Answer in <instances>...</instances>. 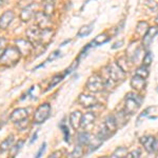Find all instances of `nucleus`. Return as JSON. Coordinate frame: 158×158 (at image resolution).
Segmentation results:
<instances>
[{
    "mask_svg": "<svg viewBox=\"0 0 158 158\" xmlns=\"http://www.w3.org/2000/svg\"><path fill=\"white\" fill-rule=\"evenodd\" d=\"M20 56L21 54L16 47H7L3 54L0 56V64L4 67H12L18 62Z\"/></svg>",
    "mask_w": 158,
    "mask_h": 158,
    "instance_id": "1",
    "label": "nucleus"
},
{
    "mask_svg": "<svg viewBox=\"0 0 158 158\" xmlns=\"http://www.w3.org/2000/svg\"><path fill=\"white\" fill-rule=\"evenodd\" d=\"M142 98L140 95L135 93H129L126 97V103H124V112L128 115L134 114L137 110L139 109L140 104H141Z\"/></svg>",
    "mask_w": 158,
    "mask_h": 158,
    "instance_id": "2",
    "label": "nucleus"
},
{
    "mask_svg": "<svg viewBox=\"0 0 158 158\" xmlns=\"http://www.w3.org/2000/svg\"><path fill=\"white\" fill-rule=\"evenodd\" d=\"M50 113L51 106L49 103H43L40 106H38L34 115L35 123H42V122H44L50 117Z\"/></svg>",
    "mask_w": 158,
    "mask_h": 158,
    "instance_id": "3",
    "label": "nucleus"
},
{
    "mask_svg": "<svg viewBox=\"0 0 158 158\" xmlns=\"http://www.w3.org/2000/svg\"><path fill=\"white\" fill-rule=\"evenodd\" d=\"M86 88L91 92H94V93H98V92L102 91L104 88V82L102 78L99 75H97V74L91 76L89 78L88 82H86Z\"/></svg>",
    "mask_w": 158,
    "mask_h": 158,
    "instance_id": "4",
    "label": "nucleus"
},
{
    "mask_svg": "<svg viewBox=\"0 0 158 158\" xmlns=\"http://www.w3.org/2000/svg\"><path fill=\"white\" fill-rule=\"evenodd\" d=\"M140 143L149 153H153L157 149V140L154 136H143L140 138Z\"/></svg>",
    "mask_w": 158,
    "mask_h": 158,
    "instance_id": "5",
    "label": "nucleus"
},
{
    "mask_svg": "<svg viewBox=\"0 0 158 158\" xmlns=\"http://www.w3.org/2000/svg\"><path fill=\"white\" fill-rule=\"evenodd\" d=\"M108 70H109L110 78L113 81H120L124 78V76H126V73H124L117 64L110 65L108 68Z\"/></svg>",
    "mask_w": 158,
    "mask_h": 158,
    "instance_id": "6",
    "label": "nucleus"
},
{
    "mask_svg": "<svg viewBox=\"0 0 158 158\" xmlns=\"http://www.w3.org/2000/svg\"><path fill=\"white\" fill-rule=\"evenodd\" d=\"M15 18V13L13 11H6L0 16V29L6 30L9 25Z\"/></svg>",
    "mask_w": 158,
    "mask_h": 158,
    "instance_id": "7",
    "label": "nucleus"
},
{
    "mask_svg": "<svg viewBox=\"0 0 158 158\" xmlns=\"http://www.w3.org/2000/svg\"><path fill=\"white\" fill-rule=\"evenodd\" d=\"M40 33H41V29L37 27H32L27 31V36L31 40V43L33 45L40 43Z\"/></svg>",
    "mask_w": 158,
    "mask_h": 158,
    "instance_id": "8",
    "label": "nucleus"
},
{
    "mask_svg": "<svg viewBox=\"0 0 158 158\" xmlns=\"http://www.w3.org/2000/svg\"><path fill=\"white\" fill-rule=\"evenodd\" d=\"M16 48L17 50L20 52V54L21 55H29L31 53V51L33 50V44L29 41H27V40H23V39H17L16 41Z\"/></svg>",
    "mask_w": 158,
    "mask_h": 158,
    "instance_id": "9",
    "label": "nucleus"
},
{
    "mask_svg": "<svg viewBox=\"0 0 158 158\" xmlns=\"http://www.w3.org/2000/svg\"><path fill=\"white\" fill-rule=\"evenodd\" d=\"M78 101L83 108H91V106H94L98 103L97 98L91 95H86V94H81L78 98Z\"/></svg>",
    "mask_w": 158,
    "mask_h": 158,
    "instance_id": "10",
    "label": "nucleus"
},
{
    "mask_svg": "<svg viewBox=\"0 0 158 158\" xmlns=\"http://www.w3.org/2000/svg\"><path fill=\"white\" fill-rule=\"evenodd\" d=\"M27 111L23 108H18L15 109L13 111V113L10 116V119L14 122V123H17V122H20L24 119H27Z\"/></svg>",
    "mask_w": 158,
    "mask_h": 158,
    "instance_id": "11",
    "label": "nucleus"
},
{
    "mask_svg": "<svg viewBox=\"0 0 158 158\" xmlns=\"http://www.w3.org/2000/svg\"><path fill=\"white\" fill-rule=\"evenodd\" d=\"M95 119H96L95 114H94V113H91V112H89V113H85V114H83V115H81V119H80V128H82V129H88L89 127L92 126V124L94 123Z\"/></svg>",
    "mask_w": 158,
    "mask_h": 158,
    "instance_id": "12",
    "label": "nucleus"
},
{
    "mask_svg": "<svg viewBox=\"0 0 158 158\" xmlns=\"http://www.w3.org/2000/svg\"><path fill=\"white\" fill-rule=\"evenodd\" d=\"M157 34V30L156 27H151L147 31V34L144 35L143 38H142V45L144 48H149V45L151 44L152 40L154 39V37L156 36Z\"/></svg>",
    "mask_w": 158,
    "mask_h": 158,
    "instance_id": "13",
    "label": "nucleus"
},
{
    "mask_svg": "<svg viewBox=\"0 0 158 158\" xmlns=\"http://www.w3.org/2000/svg\"><path fill=\"white\" fill-rule=\"evenodd\" d=\"M131 85L133 89L137 91H140L142 89H144V86H146V79L140 77L138 75H135L131 80Z\"/></svg>",
    "mask_w": 158,
    "mask_h": 158,
    "instance_id": "14",
    "label": "nucleus"
},
{
    "mask_svg": "<svg viewBox=\"0 0 158 158\" xmlns=\"http://www.w3.org/2000/svg\"><path fill=\"white\" fill-rule=\"evenodd\" d=\"M103 141H104V139L101 137V135L98 133L96 135L95 138H93L92 140L90 139V141H89V152H93V151H95L96 149H98V148L102 144Z\"/></svg>",
    "mask_w": 158,
    "mask_h": 158,
    "instance_id": "15",
    "label": "nucleus"
},
{
    "mask_svg": "<svg viewBox=\"0 0 158 158\" xmlns=\"http://www.w3.org/2000/svg\"><path fill=\"white\" fill-rule=\"evenodd\" d=\"M81 115H82V114H81L79 111L73 112V113L70 115L71 124H72V127H73V128L75 129V130H78L79 128H80V119H81Z\"/></svg>",
    "mask_w": 158,
    "mask_h": 158,
    "instance_id": "16",
    "label": "nucleus"
},
{
    "mask_svg": "<svg viewBox=\"0 0 158 158\" xmlns=\"http://www.w3.org/2000/svg\"><path fill=\"white\" fill-rule=\"evenodd\" d=\"M32 6H33V4H32ZM32 6H27V7H24V9H22L21 15H20V17H21L22 21L27 22V21H30V20L33 18V16H34L35 12H34V9L32 7Z\"/></svg>",
    "mask_w": 158,
    "mask_h": 158,
    "instance_id": "17",
    "label": "nucleus"
},
{
    "mask_svg": "<svg viewBox=\"0 0 158 158\" xmlns=\"http://www.w3.org/2000/svg\"><path fill=\"white\" fill-rule=\"evenodd\" d=\"M14 142H15L14 135H10L6 139H4L3 141L1 142V144H0V151L6 152V151L11 150V148L14 146Z\"/></svg>",
    "mask_w": 158,
    "mask_h": 158,
    "instance_id": "18",
    "label": "nucleus"
},
{
    "mask_svg": "<svg viewBox=\"0 0 158 158\" xmlns=\"http://www.w3.org/2000/svg\"><path fill=\"white\" fill-rule=\"evenodd\" d=\"M104 127L111 134H113L117 129V123L116 119L114 118V116H109L106 118V122H104Z\"/></svg>",
    "mask_w": 158,
    "mask_h": 158,
    "instance_id": "19",
    "label": "nucleus"
},
{
    "mask_svg": "<svg viewBox=\"0 0 158 158\" xmlns=\"http://www.w3.org/2000/svg\"><path fill=\"white\" fill-rule=\"evenodd\" d=\"M91 139V136L89 133H85V132H83V133H80L78 135V146H85V144L89 143V141H90Z\"/></svg>",
    "mask_w": 158,
    "mask_h": 158,
    "instance_id": "20",
    "label": "nucleus"
},
{
    "mask_svg": "<svg viewBox=\"0 0 158 158\" xmlns=\"http://www.w3.org/2000/svg\"><path fill=\"white\" fill-rule=\"evenodd\" d=\"M109 39L110 38L106 37V34H101V35H98L97 37L95 38V39L92 41L91 43V45H93V44H97V45H100V44H103V43H106V41H109Z\"/></svg>",
    "mask_w": 158,
    "mask_h": 158,
    "instance_id": "21",
    "label": "nucleus"
},
{
    "mask_svg": "<svg viewBox=\"0 0 158 158\" xmlns=\"http://www.w3.org/2000/svg\"><path fill=\"white\" fill-rule=\"evenodd\" d=\"M127 153H128V151H127L126 148L120 147V148H118V149H116V151L112 154L111 158H123L127 155Z\"/></svg>",
    "mask_w": 158,
    "mask_h": 158,
    "instance_id": "22",
    "label": "nucleus"
},
{
    "mask_svg": "<svg viewBox=\"0 0 158 158\" xmlns=\"http://www.w3.org/2000/svg\"><path fill=\"white\" fill-rule=\"evenodd\" d=\"M92 32V25H85L81 27V30L78 32V37H85Z\"/></svg>",
    "mask_w": 158,
    "mask_h": 158,
    "instance_id": "23",
    "label": "nucleus"
},
{
    "mask_svg": "<svg viewBox=\"0 0 158 158\" xmlns=\"http://www.w3.org/2000/svg\"><path fill=\"white\" fill-rule=\"evenodd\" d=\"M23 143H24L23 140H19L17 143H15L14 146L11 148V154L13 155V156H15V155L17 154V152H18L19 150L21 149V147L23 146Z\"/></svg>",
    "mask_w": 158,
    "mask_h": 158,
    "instance_id": "24",
    "label": "nucleus"
},
{
    "mask_svg": "<svg viewBox=\"0 0 158 158\" xmlns=\"http://www.w3.org/2000/svg\"><path fill=\"white\" fill-rule=\"evenodd\" d=\"M83 151H82V147L81 146H77L74 149V151L71 154V158H80L82 156Z\"/></svg>",
    "mask_w": 158,
    "mask_h": 158,
    "instance_id": "25",
    "label": "nucleus"
},
{
    "mask_svg": "<svg viewBox=\"0 0 158 158\" xmlns=\"http://www.w3.org/2000/svg\"><path fill=\"white\" fill-rule=\"evenodd\" d=\"M60 128L62 130L63 134H64V140L65 141H69V139H70V131H69L67 124H64V122H61L60 123Z\"/></svg>",
    "mask_w": 158,
    "mask_h": 158,
    "instance_id": "26",
    "label": "nucleus"
},
{
    "mask_svg": "<svg viewBox=\"0 0 158 158\" xmlns=\"http://www.w3.org/2000/svg\"><path fill=\"white\" fill-rule=\"evenodd\" d=\"M6 39L3 37H0V56L3 54V52L6 49Z\"/></svg>",
    "mask_w": 158,
    "mask_h": 158,
    "instance_id": "27",
    "label": "nucleus"
},
{
    "mask_svg": "<svg viewBox=\"0 0 158 158\" xmlns=\"http://www.w3.org/2000/svg\"><path fill=\"white\" fill-rule=\"evenodd\" d=\"M140 154H141V151H140L139 149L135 150L132 153H130L129 155H126L123 158H139L140 157Z\"/></svg>",
    "mask_w": 158,
    "mask_h": 158,
    "instance_id": "28",
    "label": "nucleus"
},
{
    "mask_svg": "<svg viewBox=\"0 0 158 158\" xmlns=\"http://www.w3.org/2000/svg\"><path fill=\"white\" fill-rule=\"evenodd\" d=\"M152 62V53H147L146 54V57H144L143 59V65L144 67H147V65H150Z\"/></svg>",
    "mask_w": 158,
    "mask_h": 158,
    "instance_id": "29",
    "label": "nucleus"
},
{
    "mask_svg": "<svg viewBox=\"0 0 158 158\" xmlns=\"http://www.w3.org/2000/svg\"><path fill=\"white\" fill-rule=\"evenodd\" d=\"M64 77V75H62V76H56V77H54V80L52 81V82L50 83V86H49V89H51V88H53L55 85H57L58 82H60L61 80H62V78Z\"/></svg>",
    "mask_w": 158,
    "mask_h": 158,
    "instance_id": "30",
    "label": "nucleus"
},
{
    "mask_svg": "<svg viewBox=\"0 0 158 158\" xmlns=\"http://www.w3.org/2000/svg\"><path fill=\"white\" fill-rule=\"evenodd\" d=\"M45 148H47V143H45V142H43L42 146L40 147L39 151L37 152L36 157H35V158H40V157H41V156H42V154H43V153H44V151H45Z\"/></svg>",
    "mask_w": 158,
    "mask_h": 158,
    "instance_id": "31",
    "label": "nucleus"
},
{
    "mask_svg": "<svg viewBox=\"0 0 158 158\" xmlns=\"http://www.w3.org/2000/svg\"><path fill=\"white\" fill-rule=\"evenodd\" d=\"M58 55H59V51H56V52H54L52 54V56L49 58V59L47 60V62H49V61H52V60H54L56 57H58Z\"/></svg>",
    "mask_w": 158,
    "mask_h": 158,
    "instance_id": "32",
    "label": "nucleus"
},
{
    "mask_svg": "<svg viewBox=\"0 0 158 158\" xmlns=\"http://www.w3.org/2000/svg\"><path fill=\"white\" fill-rule=\"evenodd\" d=\"M60 154H61V152L60 151H58V152H54L52 155L49 157V158H59L60 157Z\"/></svg>",
    "mask_w": 158,
    "mask_h": 158,
    "instance_id": "33",
    "label": "nucleus"
},
{
    "mask_svg": "<svg viewBox=\"0 0 158 158\" xmlns=\"http://www.w3.org/2000/svg\"><path fill=\"white\" fill-rule=\"evenodd\" d=\"M37 132H36V133H34V134H33V137H32V139H31V141H30V143H34V142L35 141H36V140H37Z\"/></svg>",
    "mask_w": 158,
    "mask_h": 158,
    "instance_id": "34",
    "label": "nucleus"
},
{
    "mask_svg": "<svg viewBox=\"0 0 158 158\" xmlns=\"http://www.w3.org/2000/svg\"><path fill=\"white\" fill-rule=\"evenodd\" d=\"M122 43H123V41H119V42L115 43V44L113 45V49H116V48H119V47H121L120 44H122Z\"/></svg>",
    "mask_w": 158,
    "mask_h": 158,
    "instance_id": "35",
    "label": "nucleus"
},
{
    "mask_svg": "<svg viewBox=\"0 0 158 158\" xmlns=\"http://www.w3.org/2000/svg\"><path fill=\"white\" fill-rule=\"evenodd\" d=\"M6 2H7V0H0V6H3V4L6 3Z\"/></svg>",
    "mask_w": 158,
    "mask_h": 158,
    "instance_id": "36",
    "label": "nucleus"
},
{
    "mask_svg": "<svg viewBox=\"0 0 158 158\" xmlns=\"http://www.w3.org/2000/svg\"><path fill=\"white\" fill-rule=\"evenodd\" d=\"M99 158H108L106 156H102V157H99Z\"/></svg>",
    "mask_w": 158,
    "mask_h": 158,
    "instance_id": "37",
    "label": "nucleus"
},
{
    "mask_svg": "<svg viewBox=\"0 0 158 158\" xmlns=\"http://www.w3.org/2000/svg\"><path fill=\"white\" fill-rule=\"evenodd\" d=\"M0 129H1V123H0Z\"/></svg>",
    "mask_w": 158,
    "mask_h": 158,
    "instance_id": "38",
    "label": "nucleus"
},
{
    "mask_svg": "<svg viewBox=\"0 0 158 158\" xmlns=\"http://www.w3.org/2000/svg\"><path fill=\"white\" fill-rule=\"evenodd\" d=\"M49 1H50V2H51V1H53V0H49Z\"/></svg>",
    "mask_w": 158,
    "mask_h": 158,
    "instance_id": "39",
    "label": "nucleus"
}]
</instances>
